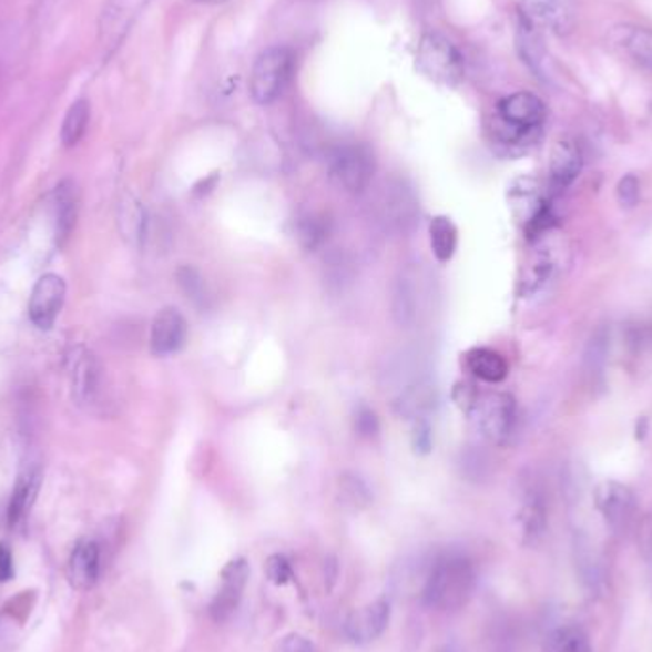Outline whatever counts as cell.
Returning a JSON list of instances; mask_svg holds the SVG:
<instances>
[{
    "instance_id": "32",
    "label": "cell",
    "mask_w": 652,
    "mask_h": 652,
    "mask_svg": "<svg viewBox=\"0 0 652 652\" xmlns=\"http://www.w3.org/2000/svg\"><path fill=\"white\" fill-rule=\"evenodd\" d=\"M394 315L399 325H408V323L415 320V291H412V286L408 285L407 279L399 281L395 286Z\"/></svg>"
},
{
    "instance_id": "12",
    "label": "cell",
    "mask_w": 652,
    "mask_h": 652,
    "mask_svg": "<svg viewBox=\"0 0 652 652\" xmlns=\"http://www.w3.org/2000/svg\"><path fill=\"white\" fill-rule=\"evenodd\" d=\"M102 550L94 540H79L68 561L69 584L75 590L89 591L100 580Z\"/></svg>"
},
{
    "instance_id": "37",
    "label": "cell",
    "mask_w": 652,
    "mask_h": 652,
    "mask_svg": "<svg viewBox=\"0 0 652 652\" xmlns=\"http://www.w3.org/2000/svg\"><path fill=\"white\" fill-rule=\"evenodd\" d=\"M638 546L641 556L652 563V513L643 517V521L639 524Z\"/></svg>"
},
{
    "instance_id": "28",
    "label": "cell",
    "mask_w": 652,
    "mask_h": 652,
    "mask_svg": "<svg viewBox=\"0 0 652 652\" xmlns=\"http://www.w3.org/2000/svg\"><path fill=\"white\" fill-rule=\"evenodd\" d=\"M177 285L185 294V298L191 299L195 306L204 307L208 302V291H206V283H204L203 275L191 267L184 265L180 267L176 273Z\"/></svg>"
},
{
    "instance_id": "11",
    "label": "cell",
    "mask_w": 652,
    "mask_h": 652,
    "mask_svg": "<svg viewBox=\"0 0 652 652\" xmlns=\"http://www.w3.org/2000/svg\"><path fill=\"white\" fill-rule=\"evenodd\" d=\"M187 342V320L176 307H166L156 313L151 325V354L156 357H169L185 346Z\"/></svg>"
},
{
    "instance_id": "20",
    "label": "cell",
    "mask_w": 652,
    "mask_h": 652,
    "mask_svg": "<svg viewBox=\"0 0 652 652\" xmlns=\"http://www.w3.org/2000/svg\"><path fill=\"white\" fill-rule=\"evenodd\" d=\"M437 401H439V395L431 384H416L397 397L395 410L397 415L408 420H421L424 416L434 412Z\"/></svg>"
},
{
    "instance_id": "21",
    "label": "cell",
    "mask_w": 652,
    "mask_h": 652,
    "mask_svg": "<svg viewBox=\"0 0 652 652\" xmlns=\"http://www.w3.org/2000/svg\"><path fill=\"white\" fill-rule=\"evenodd\" d=\"M466 365H468L469 373L473 374L476 378L489 381V384H500L510 373V367L502 355L495 349H489V347L471 349L466 355Z\"/></svg>"
},
{
    "instance_id": "18",
    "label": "cell",
    "mask_w": 652,
    "mask_h": 652,
    "mask_svg": "<svg viewBox=\"0 0 652 652\" xmlns=\"http://www.w3.org/2000/svg\"><path fill=\"white\" fill-rule=\"evenodd\" d=\"M582 171V151L572 140H561L553 145L550 156L551 184L563 190L577 180Z\"/></svg>"
},
{
    "instance_id": "22",
    "label": "cell",
    "mask_w": 652,
    "mask_h": 652,
    "mask_svg": "<svg viewBox=\"0 0 652 652\" xmlns=\"http://www.w3.org/2000/svg\"><path fill=\"white\" fill-rule=\"evenodd\" d=\"M524 10V18L532 23H542L551 29H563L571 26V10L564 0H519Z\"/></svg>"
},
{
    "instance_id": "24",
    "label": "cell",
    "mask_w": 652,
    "mask_h": 652,
    "mask_svg": "<svg viewBox=\"0 0 652 652\" xmlns=\"http://www.w3.org/2000/svg\"><path fill=\"white\" fill-rule=\"evenodd\" d=\"M429 238H431V251L435 258L441 264H447L455 256L458 248V230L455 222L447 216H437L429 224Z\"/></svg>"
},
{
    "instance_id": "33",
    "label": "cell",
    "mask_w": 652,
    "mask_h": 652,
    "mask_svg": "<svg viewBox=\"0 0 652 652\" xmlns=\"http://www.w3.org/2000/svg\"><path fill=\"white\" fill-rule=\"evenodd\" d=\"M550 652H591V649L584 633L567 628L550 639Z\"/></svg>"
},
{
    "instance_id": "7",
    "label": "cell",
    "mask_w": 652,
    "mask_h": 652,
    "mask_svg": "<svg viewBox=\"0 0 652 652\" xmlns=\"http://www.w3.org/2000/svg\"><path fill=\"white\" fill-rule=\"evenodd\" d=\"M498 116L506 130L503 132L506 137L517 142L542 126L546 119V105L538 95L530 92H517L498 103Z\"/></svg>"
},
{
    "instance_id": "2",
    "label": "cell",
    "mask_w": 652,
    "mask_h": 652,
    "mask_svg": "<svg viewBox=\"0 0 652 652\" xmlns=\"http://www.w3.org/2000/svg\"><path fill=\"white\" fill-rule=\"evenodd\" d=\"M328 174L336 185L347 193L359 195L368 190L376 172L373 151L363 143H340L328 153L326 159Z\"/></svg>"
},
{
    "instance_id": "3",
    "label": "cell",
    "mask_w": 652,
    "mask_h": 652,
    "mask_svg": "<svg viewBox=\"0 0 652 652\" xmlns=\"http://www.w3.org/2000/svg\"><path fill=\"white\" fill-rule=\"evenodd\" d=\"M294 71V54L285 47L267 48L258 55L251 73V94L259 105L279 100Z\"/></svg>"
},
{
    "instance_id": "9",
    "label": "cell",
    "mask_w": 652,
    "mask_h": 652,
    "mask_svg": "<svg viewBox=\"0 0 652 652\" xmlns=\"http://www.w3.org/2000/svg\"><path fill=\"white\" fill-rule=\"evenodd\" d=\"M69 373L73 399L81 408H92L102 395V367L100 360L86 347H77L69 355Z\"/></svg>"
},
{
    "instance_id": "30",
    "label": "cell",
    "mask_w": 652,
    "mask_h": 652,
    "mask_svg": "<svg viewBox=\"0 0 652 652\" xmlns=\"http://www.w3.org/2000/svg\"><path fill=\"white\" fill-rule=\"evenodd\" d=\"M553 267L556 265H553V259L548 252H537L530 259L529 267L524 269V293H537L538 288L550 279Z\"/></svg>"
},
{
    "instance_id": "36",
    "label": "cell",
    "mask_w": 652,
    "mask_h": 652,
    "mask_svg": "<svg viewBox=\"0 0 652 652\" xmlns=\"http://www.w3.org/2000/svg\"><path fill=\"white\" fill-rule=\"evenodd\" d=\"M617 193H619L620 203L624 204V206H628V208L635 206L639 201V193H641V191H639L638 177L632 176V174H630V176L622 177V180H620L619 190H617Z\"/></svg>"
},
{
    "instance_id": "23",
    "label": "cell",
    "mask_w": 652,
    "mask_h": 652,
    "mask_svg": "<svg viewBox=\"0 0 652 652\" xmlns=\"http://www.w3.org/2000/svg\"><path fill=\"white\" fill-rule=\"evenodd\" d=\"M90 124V103L89 100H77L71 103L68 113L63 116L62 130H60V140H62L63 147H77L82 142V137L86 134Z\"/></svg>"
},
{
    "instance_id": "17",
    "label": "cell",
    "mask_w": 652,
    "mask_h": 652,
    "mask_svg": "<svg viewBox=\"0 0 652 652\" xmlns=\"http://www.w3.org/2000/svg\"><path fill=\"white\" fill-rule=\"evenodd\" d=\"M41 469L29 468L21 473L20 479L16 482L14 492L8 503V524L14 529L20 527L33 508L39 489H41Z\"/></svg>"
},
{
    "instance_id": "35",
    "label": "cell",
    "mask_w": 652,
    "mask_h": 652,
    "mask_svg": "<svg viewBox=\"0 0 652 652\" xmlns=\"http://www.w3.org/2000/svg\"><path fill=\"white\" fill-rule=\"evenodd\" d=\"M354 428L360 437H374V435L378 434V429H380V421H378V416L374 412L373 408L368 407H359L357 408V412H355L354 418Z\"/></svg>"
},
{
    "instance_id": "6",
    "label": "cell",
    "mask_w": 652,
    "mask_h": 652,
    "mask_svg": "<svg viewBox=\"0 0 652 652\" xmlns=\"http://www.w3.org/2000/svg\"><path fill=\"white\" fill-rule=\"evenodd\" d=\"M150 0H108L98 18V44L103 58L115 54Z\"/></svg>"
},
{
    "instance_id": "41",
    "label": "cell",
    "mask_w": 652,
    "mask_h": 652,
    "mask_svg": "<svg viewBox=\"0 0 652 652\" xmlns=\"http://www.w3.org/2000/svg\"><path fill=\"white\" fill-rule=\"evenodd\" d=\"M191 2H201V4H224L227 0H191Z\"/></svg>"
},
{
    "instance_id": "13",
    "label": "cell",
    "mask_w": 652,
    "mask_h": 652,
    "mask_svg": "<svg viewBox=\"0 0 652 652\" xmlns=\"http://www.w3.org/2000/svg\"><path fill=\"white\" fill-rule=\"evenodd\" d=\"M246 580H248V563L245 559H235L232 563H227L222 572V588L212 601V619L216 622H224L232 617L237 609L238 601L243 598Z\"/></svg>"
},
{
    "instance_id": "5",
    "label": "cell",
    "mask_w": 652,
    "mask_h": 652,
    "mask_svg": "<svg viewBox=\"0 0 652 652\" xmlns=\"http://www.w3.org/2000/svg\"><path fill=\"white\" fill-rule=\"evenodd\" d=\"M469 412L476 416L482 437L495 445H506L516 434L517 403L510 394L477 395Z\"/></svg>"
},
{
    "instance_id": "39",
    "label": "cell",
    "mask_w": 652,
    "mask_h": 652,
    "mask_svg": "<svg viewBox=\"0 0 652 652\" xmlns=\"http://www.w3.org/2000/svg\"><path fill=\"white\" fill-rule=\"evenodd\" d=\"M14 577V559L7 543H0V582H8Z\"/></svg>"
},
{
    "instance_id": "29",
    "label": "cell",
    "mask_w": 652,
    "mask_h": 652,
    "mask_svg": "<svg viewBox=\"0 0 652 652\" xmlns=\"http://www.w3.org/2000/svg\"><path fill=\"white\" fill-rule=\"evenodd\" d=\"M609 342H611V338H609V333H607L605 328H599L598 333L591 336L584 355L585 370L591 376H599L605 370L609 346H611Z\"/></svg>"
},
{
    "instance_id": "27",
    "label": "cell",
    "mask_w": 652,
    "mask_h": 652,
    "mask_svg": "<svg viewBox=\"0 0 652 652\" xmlns=\"http://www.w3.org/2000/svg\"><path fill=\"white\" fill-rule=\"evenodd\" d=\"M519 523L523 529V537L527 542H534L537 538L542 537L543 529H546V510L540 498L532 497L524 502L521 516H519Z\"/></svg>"
},
{
    "instance_id": "26",
    "label": "cell",
    "mask_w": 652,
    "mask_h": 652,
    "mask_svg": "<svg viewBox=\"0 0 652 652\" xmlns=\"http://www.w3.org/2000/svg\"><path fill=\"white\" fill-rule=\"evenodd\" d=\"M145 227H147V216L142 203L134 197L123 201L121 206V230L124 237L129 238L132 245H142L145 238Z\"/></svg>"
},
{
    "instance_id": "25",
    "label": "cell",
    "mask_w": 652,
    "mask_h": 652,
    "mask_svg": "<svg viewBox=\"0 0 652 652\" xmlns=\"http://www.w3.org/2000/svg\"><path fill=\"white\" fill-rule=\"evenodd\" d=\"M328 235H330V222L323 214L309 212L306 216L299 217L296 224V237L306 251L320 248L325 245Z\"/></svg>"
},
{
    "instance_id": "10",
    "label": "cell",
    "mask_w": 652,
    "mask_h": 652,
    "mask_svg": "<svg viewBox=\"0 0 652 652\" xmlns=\"http://www.w3.org/2000/svg\"><path fill=\"white\" fill-rule=\"evenodd\" d=\"M595 506L612 530L625 529L635 513V495L622 482L605 481L595 489Z\"/></svg>"
},
{
    "instance_id": "15",
    "label": "cell",
    "mask_w": 652,
    "mask_h": 652,
    "mask_svg": "<svg viewBox=\"0 0 652 652\" xmlns=\"http://www.w3.org/2000/svg\"><path fill=\"white\" fill-rule=\"evenodd\" d=\"M52 212H54L55 243L62 248L68 245L79 217V191L73 180L68 177L55 185L52 193Z\"/></svg>"
},
{
    "instance_id": "34",
    "label": "cell",
    "mask_w": 652,
    "mask_h": 652,
    "mask_svg": "<svg viewBox=\"0 0 652 652\" xmlns=\"http://www.w3.org/2000/svg\"><path fill=\"white\" fill-rule=\"evenodd\" d=\"M265 571H267V577H269L273 584L285 585L293 580V567L288 563V559L285 556H279V553L267 559Z\"/></svg>"
},
{
    "instance_id": "42",
    "label": "cell",
    "mask_w": 652,
    "mask_h": 652,
    "mask_svg": "<svg viewBox=\"0 0 652 652\" xmlns=\"http://www.w3.org/2000/svg\"><path fill=\"white\" fill-rule=\"evenodd\" d=\"M442 652H449V651H442Z\"/></svg>"
},
{
    "instance_id": "8",
    "label": "cell",
    "mask_w": 652,
    "mask_h": 652,
    "mask_svg": "<svg viewBox=\"0 0 652 652\" xmlns=\"http://www.w3.org/2000/svg\"><path fill=\"white\" fill-rule=\"evenodd\" d=\"M68 296L65 279L47 273L33 286V293L29 298V319L39 330H50L62 313L63 304Z\"/></svg>"
},
{
    "instance_id": "31",
    "label": "cell",
    "mask_w": 652,
    "mask_h": 652,
    "mask_svg": "<svg viewBox=\"0 0 652 652\" xmlns=\"http://www.w3.org/2000/svg\"><path fill=\"white\" fill-rule=\"evenodd\" d=\"M624 48L641 65L652 71V29H632L625 34Z\"/></svg>"
},
{
    "instance_id": "4",
    "label": "cell",
    "mask_w": 652,
    "mask_h": 652,
    "mask_svg": "<svg viewBox=\"0 0 652 652\" xmlns=\"http://www.w3.org/2000/svg\"><path fill=\"white\" fill-rule=\"evenodd\" d=\"M416 68L429 81L455 86L462 81L463 58L458 48L441 34H424L416 54Z\"/></svg>"
},
{
    "instance_id": "14",
    "label": "cell",
    "mask_w": 652,
    "mask_h": 652,
    "mask_svg": "<svg viewBox=\"0 0 652 652\" xmlns=\"http://www.w3.org/2000/svg\"><path fill=\"white\" fill-rule=\"evenodd\" d=\"M389 603L386 599H378L374 603H368L359 611H355L349 619L346 620V635L352 639L354 643H370L374 639L380 638L381 633L386 632L389 624Z\"/></svg>"
},
{
    "instance_id": "38",
    "label": "cell",
    "mask_w": 652,
    "mask_h": 652,
    "mask_svg": "<svg viewBox=\"0 0 652 652\" xmlns=\"http://www.w3.org/2000/svg\"><path fill=\"white\" fill-rule=\"evenodd\" d=\"M281 652H319L317 646L313 645L309 639L299 635V633H291L283 639L281 643Z\"/></svg>"
},
{
    "instance_id": "16",
    "label": "cell",
    "mask_w": 652,
    "mask_h": 652,
    "mask_svg": "<svg viewBox=\"0 0 652 652\" xmlns=\"http://www.w3.org/2000/svg\"><path fill=\"white\" fill-rule=\"evenodd\" d=\"M517 50H519L521 60L529 65L530 71L538 79H543V81L550 79V55L546 52L542 39L529 18H523L517 28Z\"/></svg>"
},
{
    "instance_id": "19",
    "label": "cell",
    "mask_w": 652,
    "mask_h": 652,
    "mask_svg": "<svg viewBox=\"0 0 652 652\" xmlns=\"http://www.w3.org/2000/svg\"><path fill=\"white\" fill-rule=\"evenodd\" d=\"M381 214L386 222L405 230L408 224H412L418 214V201H416L412 191L403 184L394 185L384 193L381 197Z\"/></svg>"
},
{
    "instance_id": "1",
    "label": "cell",
    "mask_w": 652,
    "mask_h": 652,
    "mask_svg": "<svg viewBox=\"0 0 652 652\" xmlns=\"http://www.w3.org/2000/svg\"><path fill=\"white\" fill-rule=\"evenodd\" d=\"M476 590V571L469 559L449 553L437 559L424 588L429 607L452 611L468 603Z\"/></svg>"
},
{
    "instance_id": "40",
    "label": "cell",
    "mask_w": 652,
    "mask_h": 652,
    "mask_svg": "<svg viewBox=\"0 0 652 652\" xmlns=\"http://www.w3.org/2000/svg\"><path fill=\"white\" fill-rule=\"evenodd\" d=\"M415 447L416 450H420V452H428V450L431 449V431H429L426 424H421V426L416 428Z\"/></svg>"
}]
</instances>
